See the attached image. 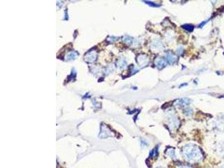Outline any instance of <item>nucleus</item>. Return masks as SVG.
<instances>
[{"instance_id":"obj_4","label":"nucleus","mask_w":224,"mask_h":168,"mask_svg":"<svg viewBox=\"0 0 224 168\" xmlns=\"http://www.w3.org/2000/svg\"><path fill=\"white\" fill-rule=\"evenodd\" d=\"M167 65V62L163 59H159L156 62V65L159 69H162Z\"/></svg>"},{"instance_id":"obj_11","label":"nucleus","mask_w":224,"mask_h":168,"mask_svg":"<svg viewBox=\"0 0 224 168\" xmlns=\"http://www.w3.org/2000/svg\"><path fill=\"white\" fill-rule=\"evenodd\" d=\"M123 40H124V41L126 43H130V44L132 43V39L130 37H126V38H125Z\"/></svg>"},{"instance_id":"obj_12","label":"nucleus","mask_w":224,"mask_h":168,"mask_svg":"<svg viewBox=\"0 0 224 168\" xmlns=\"http://www.w3.org/2000/svg\"><path fill=\"white\" fill-rule=\"evenodd\" d=\"M177 168H192V167L188 165H180L177 166Z\"/></svg>"},{"instance_id":"obj_8","label":"nucleus","mask_w":224,"mask_h":168,"mask_svg":"<svg viewBox=\"0 0 224 168\" xmlns=\"http://www.w3.org/2000/svg\"><path fill=\"white\" fill-rule=\"evenodd\" d=\"M77 56V54L76 53H71L70 54H69L67 56V59H69V60H71L74 59V58L76 57V56Z\"/></svg>"},{"instance_id":"obj_6","label":"nucleus","mask_w":224,"mask_h":168,"mask_svg":"<svg viewBox=\"0 0 224 168\" xmlns=\"http://www.w3.org/2000/svg\"><path fill=\"white\" fill-rule=\"evenodd\" d=\"M182 28L188 31H192L194 29V27L193 25L190 24H185L182 26Z\"/></svg>"},{"instance_id":"obj_2","label":"nucleus","mask_w":224,"mask_h":168,"mask_svg":"<svg viewBox=\"0 0 224 168\" xmlns=\"http://www.w3.org/2000/svg\"><path fill=\"white\" fill-rule=\"evenodd\" d=\"M166 58L169 63H173L176 62L178 59L177 57L173 53H172L171 52H168L166 53Z\"/></svg>"},{"instance_id":"obj_5","label":"nucleus","mask_w":224,"mask_h":168,"mask_svg":"<svg viewBox=\"0 0 224 168\" xmlns=\"http://www.w3.org/2000/svg\"><path fill=\"white\" fill-rule=\"evenodd\" d=\"M166 153L169 156H170V158L175 159L176 158V152H175V150L172 149V148H170L168 149L167 151H166Z\"/></svg>"},{"instance_id":"obj_10","label":"nucleus","mask_w":224,"mask_h":168,"mask_svg":"<svg viewBox=\"0 0 224 168\" xmlns=\"http://www.w3.org/2000/svg\"><path fill=\"white\" fill-rule=\"evenodd\" d=\"M145 2L146 4H148L149 6H151V7H158V6H159V5L156 4H155V3H154V2H150V1H145Z\"/></svg>"},{"instance_id":"obj_9","label":"nucleus","mask_w":224,"mask_h":168,"mask_svg":"<svg viewBox=\"0 0 224 168\" xmlns=\"http://www.w3.org/2000/svg\"><path fill=\"white\" fill-rule=\"evenodd\" d=\"M184 113L186 115H191L193 113V111L191 108H186L185 109Z\"/></svg>"},{"instance_id":"obj_14","label":"nucleus","mask_w":224,"mask_h":168,"mask_svg":"<svg viewBox=\"0 0 224 168\" xmlns=\"http://www.w3.org/2000/svg\"><path fill=\"white\" fill-rule=\"evenodd\" d=\"M220 168H224V166H222V167H221Z\"/></svg>"},{"instance_id":"obj_7","label":"nucleus","mask_w":224,"mask_h":168,"mask_svg":"<svg viewBox=\"0 0 224 168\" xmlns=\"http://www.w3.org/2000/svg\"><path fill=\"white\" fill-rule=\"evenodd\" d=\"M157 155V149L156 147V148L153 149L150 152V156L151 158H155V157H156Z\"/></svg>"},{"instance_id":"obj_3","label":"nucleus","mask_w":224,"mask_h":168,"mask_svg":"<svg viewBox=\"0 0 224 168\" xmlns=\"http://www.w3.org/2000/svg\"><path fill=\"white\" fill-rule=\"evenodd\" d=\"M191 103V100L188 98H183L178 100L176 103V105L179 106H185Z\"/></svg>"},{"instance_id":"obj_13","label":"nucleus","mask_w":224,"mask_h":168,"mask_svg":"<svg viewBox=\"0 0 224 168\" xmlns=\"http://www.w3.org/2000/svg\"><path fill=\"white\" fill-rule=\"evenodd\" d=\"M180 49V50L179 51V50H178V53H179V54H182V51H183V49L182 48H179Z\"/></svg>"},{"instance_id":"obj_1","label":"nucleus","mask_w":224,"mask_h":168,"mask_svg":"<svg viewBox=\"0 0 224 168\" xmlns=\"http://www.w3.org/2000/svg\"><path fill=\"white\" fill-rule=\"evenodd\" d=\"M183 154L186 160L191 163H197L203 159V155L199 147L193 144H188L184 146Z\"/></svg>"}]
</instances>
